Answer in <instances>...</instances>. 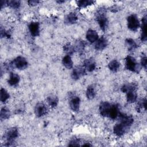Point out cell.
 <instances>
[{
  "instance_id": "cell-1",
  "label": "cell",
  "mask_w": 147,
  "mask_h": 147,
  "mask_svg": "<svg viewBox=\"0 0 147 147\" xmlns=\"http://www.w3.org/2000/svg\"><path fill=\"white\" fill-rule=\"evenodd\" d=\"M125 67L127 69L136 73H139L141 70L140 65L134 57L130 56H127L125 58Z\"/></svg>"
},
{
  "instance_id": "cell-2",
  "label": "cell",
  "mask_w": 147,
  "mask_h": 147,
  "mask_svg": "<svg viewBox=\"0 0 147 147\" xmlns=\"http://www.w3.org/2000/svg\"><path fill=\"white\" fill-rule=\"evenodd\" d=\"M18 136V131L16 127L9 129L5 134L4 137L6 141V146H10L14 140Z\"/></svg>"
},
{
  "instance_id": "cell-3",
  "label": "cell",
  "mask_w": 147,
  "mask_h": 147,
  "mask_svg": "<svg viewBox=\"0 0 147 147\" xmlns=\"http://www.w3.org/2000/svg\"><path fill=\"white\" fill-rule=\"evenodd\" d=\"M12 67H16L19 69H24L28 67V61L26 59L22 56L17 57L11 63Z\"/></svg>"
},
{
  "instance_id": "cell-4",
  "label": "cell",
  "mask_w": 147,
  "mask_h": 147,
  "mask_svg": "<svg viewBox=\"0 0 147 147\" xmlns=\"http://www.w3.org/2000/svg\"><path fill=\"white\" fill-rule=\"evenodd\" d=\"M127 27L132 31H136L139 26L140 22L139 20L135 14H131L127 17Z\"/></svg>"
},
{
  "instance_id": "cell-5",
  "label": "cell",
  "mask_w": 147,
  "mask_h": 147,
  "mask_svg": "<svg viewBox=\"0 0 147 147\" xmlns=\"http://www.w3.org/2000/svg\"><path fill=\"white\" fill-rule=\"evenodd\" d=\"M96 20L100 29L102 30H105L108 25V20L105 13L102 10H100L97 14Z\"/></svg>"
},
{
  "instance_id": "cell-6",
  "label": "cell",
  "mask_w": 147,
  "mask_h": 147,
  "mask_svg": "<svg viewBox=\"0 0 147 147\" xmlns=\"http://www.w3.org/2000/svg\"><path fill=\"white\" fill-rule=\"evenodd\" d=\"M129 128V126L120 122L119 123H117L114 126L113 131L114 134H115L117 136H122L127 131Z\"/></svg>"
},
{
  "instance_id": "cell-7",
  "label": "cell",
  "mask_w": 147,
  "mask_h": 147,
  "mask_svg": "<svg viewBox=\"0 0 147 147\" xmlns=\"http://www.w3.org/2000/svg\"><path fill=\"white\" fill-rule=\"evenodd\" d=\"M86 74V69L82 66L76 67L72 71L71 77L74 80H78Z\"/></svg>"
},
{
  "instance_id": "cell-8",
  "label": "cell",
  "mask_w": 147,
  "mask_h": 147,
  "mask_svg": "<svg viewBox=\"0 0 147 147\" xmlns=\"http://www.w3.org/2000/svg\"><path fill=\"white\" fill-rule=\"evenodd\" d=\"M118 117L119 118V120L121 123H123L129 127L133 123L134 119L131 115H129L126 114L121 113L119 112Z\"/></svg>"
},
{
  "instance_id": "cell-9",
  "label": "cell",
  "mask_w": 147,
  "mask_h": 147,
  "mask_svg": "<svg viewBox=\"0 0 147 147\" xmlns=\"http://www.w3.org/2000/svg\"><path fill=\"white\" fill-rule=\"evenodd\" d=\"M111 107V104L107 102H103L99 106V112L101 115L109 117V112Z\"/></svg>"
},
{
  "instance_id": "cell-10",
  "label": "cell",
  "mask_w": 147,
  "mask_h": 147,
  "mask_svg": "<svg viewBox=\"0 0 147 147\" xmlns=\"http://www.w3.org/2000/svg\"><path fill=\"white\" fill-rule=\"evenodd\" d=\"M47 108L45 105L42 103H38L36 104L34 108V112L36 115L38 117H42L47 113Z\"/></svg>"
},
{
  "instance_id": "cell-11",
  "label": "cell",
  "mask_w": 147,
  "mask_h": 147,
  "mask_svg": "<svg viewBox=\"0 0 147 147\" xmlns=\"http://www.w3.org/2000/svg\"><path fill=\"white\" fill-rule=\"evenodd\" d=\"M96 41V42L95 44V48L96 50H99V51L103 50L107 45V40L103 36L98 39Z\"/></svg>"
},
{
  "instance_id": "cell-12",
  "label": "cell",
  "mask_w": 147,
  "mask_h": 147,
  "mask_svg": "<svg viewBox=\"0 0 147 147\" xmlns=\"http://www.w3.org/2000/svg\"><path fill=\"white\" fill-rule=\"evenodd\" d=\"M30 33L33 36H38L40 33L39 24L37 22H32L29 25Z\"/></svg>"
},
{
  "instance_id": "cell-13",
  "label": "cell",
  "mask_w": 147,
  "mask_h": 147,
  "mask_svg": "<svg viewBox=\"0 0 147 147\" xmlns=\"http://www.w3.org/2000/svg\"><path fill=\"white\" fill-rule=\"evenodd\" d=\"M84 68L88 72L93 71L96 67V64L94 60L92 58L86 59L84 61Z\"/></svg>"
},
{
  "instance_id": "cell-14",
  "label": "cell",
  "mask_w": 147,
  "mask_h": 147,
  "mask_svg": "<svg viewBox=\"0 0 147 147\" xmlns=\"http://www.w3.org/2000/svg\"><path fill=\"white\" fill-rule=\"evenodd\" d=\"M86 38L88 41L92 43L98 39V34L96 31L88 29L86 33Z\"/></svg>"
},
{
  "instance_id": "cell-15",
  "label": "cell",
  "mask_w": 147,
  "mask_h": 147,
  "mask_svg": "<svg viewBox=\"0 0 147 147\" xmlns=\"http://www.w3.org/2000/svg\"><path fill=\"white\" fill-rule=\"evenodd\" d=\"M79 105H80V99L78 96L72 98L69 101V106L74 111H78L79 110Z\"/></svg>"
},
{
  "instance_id": "cell-16",
  "label": "cell",
  "mask_w": 147,
  "mask_h": 147,
  "mask_svg": "<svg viewBox=\"0 0 147 147\" xmlns=\"http://www.w3.org/2000/svg\"><path fill=\"white\" fill-rule=\"evenodd\" d=\"M20 81V76L17 74L11 72L10 74L9 79L8 80V83L11 86H16Z\"/></svg>"
},
{
  "instance_id": "cell-17",
  "label": "cell",
  "mask_w": 147,
  "mask_h": 147,
  "mask_svg": "<svg viewBox=\"0 0 147 147\" xmlns=\"http://www.w3.org/2000/svg\"><path fill=\"white\" fill-rule=\"evenodd\" d=\"M119 113L118 106L117 105H111V107L109 112V117L114 119L118 117Z\"/></svg>"
},
{
  "instance_id": "cell-18",
  "label": "cell",
  "mask_w": 147,
  "mask_h": 147,
  "mask_svg": "<svg viewBox=\"0 0 147 147\" xmlns=\"http://www.w3.org/2000/svg\"><path fill=\"white\" fill-rule=\"evenodd\" d=\"M78 20L76 15L74 13H71L67 14L64 18V23L66 24H75Z\"/></svg>"
},
{
  "instance_id": "cell-19",
  "label": "cell",
  "mask_w": 147,
  "mask_h": 147,
  "mask_svg": "<svg viewBox=\"0 0 147 147\" xmlns=\"http://www.w3.org/2000/svg\"><path fill=\"white\" fill-rule=\"evenodd\" d=\"M142 33L141 36V40L142 41H146V17L145 16L142 20Z\"/></svg>"
},
{
  "instance_id": "cell-20",
  "label": "cell",
  "mask_w": 147,
  "mask_h": 147,
  "mask_svg": "<svg viewBox=\"0 0 147 147\" xmlns=\"http://www.w3.org/2000/svg\"><path fill=\"white\" fill-rule=\"evenodd\" d=\"M137 86L134 83H127L123 85L121 87V91L123 92L127 93L130 91H136Z\"/></svg>"
},
{
  "instance_id": "cell-21",
  "label": "cell",
  "mask_w": 147,
  "mask_h": 147,
  "mask_svg": "<svg viewBox=\"0 0 147 147\" xmlns=\"http://www.w3.org/2000/svg\"><path fill=\"white\" fill-rule=\"evenodd\" d=\"M62 63L67 69H71L73 67V62L69 55H66L63 58Z\"/></svg>"
},
{
  "instance_id": "cell-22",
  "label": "cell",
  "mask_w": 147,
  "mask_h": 147,
  "mask_svg": "<svg viewBox=\"0 0 147 147\" xmlns=\"http://www.w3.org/2000/svg\"><path fill=\"white\" fill-rule=\"evenodd\" d=\"M47 100L49 105L52 107H55L57 105L59 101L57 97L55 95H52L48 96L47 98Z\"/></svg>"
},
{
  "instance_id": "cell-23",
  "label": "cell",
  "mask_w": 147,
  "mask_h": 147,
  "mask_svg": "<svg viewBox=\"0 0 147 147\" xmlns=\"http://www.w3.org/2000/svg\"><path fill=\"white\" fill-rule=\"evenodd\" d=\"M120 66V63L117 60H113L111 61L109 65V68L113 72H117Z\"/></svg>"
},
{
  "instance_id": "cell-24",
  "label": "cell",
  "mask_w": 147,
  "mask_h": 147,
  "mask_svg": "<svg viewBox=\"0 0 147 147\" xmlns=\"http://www.w3.org/2000/svg\"><path fill=\"white\" fill-rule=\"evenodd\" d=\"M125 43L128 48V50L130 51H133L137 47V45L136 42L131 38L126 39Z\"/></svg>"
},
{
  "instance_id": "cell-25",
  "label": "cell",
  "mask_w": 147,
  "mask_h": 147,
  "mask_svg": "<svg viewBox=\"0 0 147 147\" xmlns=\"http://www.w3.org/2000/svg\"><path fill=\"white\" fill-rule=\"evenodd\" d=\"M95 91L92 86H89L86 90V96L88 99H92L95 96Z\"/></svg>"
},
{
  "instance_id": "cell-26",
  "label": "cell",
  "mask_w": 147,
  "mask_h": 147,
  "mask_svg": "<svg viewBox=\"0 0 147 147\" xmlns=\"http://www.w3.org/2000/svg\"><path fill=\"white\" fill-rule=\"evenodd\" d=\"M126 94H127L126 99H127V101L129 103H133L136 101L137 98V95L135 91H130Z\"/></svg>"
},
{
  "instance_id": "cell-27",
  "label": "cell",
  "mask_w": 147,
  "mask_h": 147,
  "mask_svg": "<svg viewBox=\"0 0 147 147\" xmlns=\"http://www.w3.org/2000/svg\"><path fill=\"white\" fill-rule=\"evenodd\" d=\"M10 111L6 107L2 108L1 110V114H0V118L2 121L9 118L10 117Z\"/></svg>"
},
{
  "instance_id": "cell-28",
  "label": "cell",
  "mask_w": 147,
  "mask_h": 147,
  "mask_svg": "<svg viewBox=\"0 0 147 147\" xmlns=\"http://www.w3.org/2000/svg\"><path fill=\"white\" fill-rule=\"evenodd\" d=\"M63 49H64V51L67 54H68V55H72L75 51V47L72 45H71L69 43H68L66 45H65Z\"/></svg>"
},
{
  "instance_id": "cell-29",
  "label": "cell",
  "mask_w": 147,
  "mask_h": 147,
  "mask_svg": "<svg viewBox=\"0 0 147 147\" xmlns=\"http://www.w3.org/2000/svg\"><path fill=\"white\" fill-rule=\"evenodd\" d=\"M0 92H1V100L2 102H5L6 100H7L9 98L10 95L5 89L2 88L1 89Z\"/></svg>"
},
{
  "instance_id": "cell-30",
  "label": "cell",
  "mask_w": 147,
  "mask_h": 147,
  "mask_svg": "<svg viewBox=\"0 0 147 147\" xmlns=\"http://www.w3.org/2000/svg\"><path fill=\"white\" fill-rule=\"evenodd\" d=\"M94 1H78L76 2L78 6L79 7H86L87 6L92 5Z\"/></svg>"
},
{
  "instance_id": "cell-31",
  "label": "cell",
  "mask_w": 147,
  "mask_h": 147,
  "mask_svg": "<svg viewBox=\"0 0 147 147\" xmlns=\"http://www.w3.org/2000/svg\"><path fill=\"white\" fill-rule=\"evenodd\" d=\"M84 47H85V42H84V41L80 40V41H77V42L75 45V49L78 51L79 52H81L83 51Z\"/></svg>"
},
{
  "instance_id": "cell-32",
  "label": "cell",
  "mask_w": 147,
  "mask_h": 147,
  "mask_svg": "<svg viewBox=\"0 0 147 147\" xmlns=\"http://www.w3.org/2000/svg\"><path fill=\"white\" fill-rule=\"evenodd\" d=\"M7 5L12 8L17 9L20 6V1L17 0H10L7 1Z\"/></svg>"
},
{
  "instance_id": "cell-33",
  "label": "cell",
  "mask_w": 147,
  "mask_h": 147,
  "mask_svg": "<svg viewBox=\"0 0 147 147\" xmlns=\"http://www.w3.org/2000/svg\"><path fill=\"white\" fill-rule=\"evenodd\" d=\"M1 37H10V34L5 29H3L2 28H1Z\"/></svg>"
},
{
  "instance_id": "cell-34",
  "label": "cell",
  "mask_w": 147,
  "mask_h": 147,
  "mask_svg": "<svg viewBox=\"0 0 147 147\" xmlns=\"http://www.w3.org/2000/svg\"><path fill=\"white\" fill-rule=\"evenodd\" d=\"M141 65L142 66L145 68L146 69V65H147V59H146V57L145 56L144 57H142L141 59Z\"/></svg>"
},
{
  "instance_id": "cell-35",
  "label": "cell",
  "mask_w": 147,
  "mask_h": 147,
  "mask_svg": "<svg viewBox=\"0 0 147 147\" xmlns=\"http://www.w3.org/2000/svg\"><path fill=\"white\" fill-rule=\"evenodd\" d=\"M69 146H79V143L77 139H73L68 145Z\"/></svg>"
},
{
  "instance_id": "cell-36",
  "label": "cell",
  "mask_w": 147,
  "mask_h": 147,
  "mask_svg": "<svg viewBox=\"0 0 147 147\" xmlns=\"http://www.w3.org/2000/svg\"><path fill=\"white\" fill-rule=\"evenodd\" d=\"M39 1H36V0H32V1H28V3L31 5V6H34L36 5L38 3Z\"/></svg>"
},
{
  "instance_id": "cell-37",
  "label": "cell",
  "mask_w": 147,
  "mask_h": 147,
  "mask_svg": "<svg viewBox=\"0 0 147 147\" xmlns=\"http://www.w3.org/2000/svg\"><path fill=\"white\" fill-rule=\"evenodd\" d=\"M83 146H91V145H90L89 144H86L83 145Z\"/></svg>"
}]
</instances>
